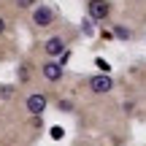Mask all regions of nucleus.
<instances>
[{
  "label": "nucleus",
  "instance_id": "f03ea898",
  "mask_svg": "<svg viewBox=\"0 0 146 146\" xmlns=\"http://www.w3.org/2000/svg\"><path fill=\"white\" fill-rule=\"evenodd\" d=\"M46 106H49V100H46V95H41V92H33L30 98H27V111H30L33 116H41L43 111H46Z\"/></svg>",
  "mask_w": 146,
  "mask_h": 146
},
{
  "label": "nucleus",
  "instance_id": "f8f14e48",
  "mask_svg": "<svg viewBox=\"0 0 146 146\" xmlns=\"http://www.w3.org/2000/svg\"><path fill=\"white\" fill-rule=\"evenodd\" d=\"M5 30V22H3V16H0V33H3Z\"/></svg>",
  "mask_w": 146,
  "mask_h": 146
},
{
  "label": "nucleus",
  "instance_id": "f257e3e1",
  "mask_svg": "<svg viewBox=\"0 0 146 146\" xmlns=\"http://www.w3.org/2000/svg\"><path fill=\"white\" fill-rule=\"evenodd\" d=\"M87 87L92 89V92L103 95V92H111L114 81H111V76H108V73H100V76H92V78H89V81H87Z\"/></svg>",
  "mask_w": 146,
  "mask_h": 146
},
{
  "label": "nucleus",
  "instance_id": "1a4fd4ad",
  "mask_svg": "<svg viewBox=\"0 0 146 146\" xmlns=\"http://www.w3.org/2000/svg\"><path fill=\"white\" fill-rule=\"evenodd\" d=\"M16 5H19V8H33L35 0H16Z\"/></svg>",
  "mask_w": 146,
  "mask_h": 146
},
{
  "label": "nucleus",
  "instance_id": "20e7f679",
  "mask_svg": "<svg viewBox=\"0 0 146 146\" xmlns=\"http://www.w3.org/2000/svg\"><path fill=\"white\" fill-rule=\"evenodd\" d=\"M33 22H35L38 27H49L54 22V11L46 8V5H38V8L33 11Z\"/></svg>",
  "mask_w": 146,
  "mask_h": 146
},
{
  "label": "nucleus",
  "instance_id": "7ed1b4c3",
  "mask_svg": "<svg viewBox=\"0 0 146 146\" xmlns=\"http://www.w3.org/2000/svg\"><path fill=\"white\" fill-rule=\"evenodd\" d=\"M87 8H89V19H106L111 5H108V0H89Z\"/></svg>",
  "mask_w": 146,
  "mask_h": 146
},
{
  "label": "nucleus",
  "instance_id": "39448f33",
  "mask_svg": "<svg viewBox=\"0 0 146 146\" xmlns=\"http://www.w3.org/2000/svg\"><path fill=\"white\" fill-rule=\"evenodd\" d=\"M41 73H43V78H46V81H60V78H62V65L49 60V62L41 65Z\"/></svg>",
  "mask_w": 146,
  "mask_h": 146
},
{
  "label": "nucleus",
  "instance_id": "0eeeda50",
  "mask_svg": "<svg viewBox=\"0 0 146 146\" xmlns=\"http://www.w3.org/2000/svg\"><path fill=\"white\" fill-rule=\"evenodd\" d=\"M114 35L122 38V41H127V38H130V30H127V27H114Z\"/></svg>",
  "mask_w": 146,
  "mask_h": 146
},
{
  "label": "nucleus",
  "instance_id": "9d476101",
  "mask_svg": "<svg viewBox=\"0 0 146 146\" xmlns=\"http://www.w3.org/2000/svg\"><path fill=\"white\" fill-rule=\"evenodd\" d=\"M95 65L100 68V73H108V62H106V60H95Z\"/></svg>",
  "mask_w": 146,
  "mask_h": 146
},
{
  "label": "nucleus",
  "instance_id": "6e6552de",
  "mask_svg": "<svg viewBox=\"0 0 146 146\" xmlns=\"http://www.w3.org/2000/svg\"><path fill=\"white\" fill-rule=\"evenodd\" d=\"M49 135H52L54 141H60V138L65 135V130H62V127H52V130H49Z\"/></svg>",
  "mask_w": 146,
  "mask_h": 146
},
{
  "label": "nucleus",
  "instance_id": "9b49d317",
  "mask_svg": "<svg viewBox=\"0 0 146 146\" xmlns=\"http://www.w3.org/2000/svg\"><path fill=\"white\" fill-rule=\"evenodd\" d=\"M60 111H70V103H68V100H60Z\"/></svg>",
  "mask_w": 146,
  "mask_h": 146
},
{
  "label": "nucleus",
  "instance_id": "423d86ee",
  "mask_svg": "<svg viewBox=\"0 0 146 146\" xmlns=\"http://www.w3.org/2000/svg\"><path fill=\"white\" fill-rule=\"evenodd\" d=\"M43 49H46L49 57H62L65 54V41L62 38H49V41L43 43Z\"/></svg>",
  "mask_w": 146,
  "mask_h": 146
}]
</instances>
